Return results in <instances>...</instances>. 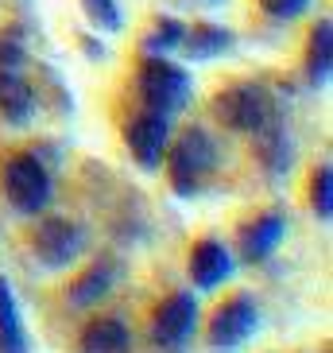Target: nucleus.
Returning <instances> with one entry per match:
<instances>
[{"label": "nucleus", "instance_id": "nucleus-1", "mask_svg": "<svg viewBox=\"0 0 333 353\" xmlns=\"http://www.w3.org/2000/svg\"><path fill=\"white\" fill-rule=\"evenodd\" d=\"M166 171H171V187L175 194L194 198L213 171V144L202 128H186L175 144H166Z\"/></svg>", "mask_w": 333, "mask_h": 353}, {"label": "nucleus", "instance_id": "nucleus-2", "mask_svg": "<svg viewBox=\"0 0 333 353\" xmlns=\"http://www.w3.org/2000/svg\"><path fill=\"white\" fill-rule=\"evenodd\" d=\"M0 190L20 214H39L51 202V175L35 156H16L0 171Z\"/></svg>", "mask_w": 333, "mask_h": 353}, {"label": "nucleus", "instance_id": "nucleus-3", "mask_svg": "<svg viewBox=\"0 0 333 353\" xmlns=\"http://www.w3.org/2000/svg\"><path fill=\"white\" fill-rule=\"evenodd\" d=\"M256 330H260V311H256V303H252L248 295H233V299H225L217 311L209 314L206 342H209V350H217V353H233L248 342Z\"/></svg>", "mask_w": 333, "mask_h": 353}, {"label": "nucleus", "instance_id": "nucleus-4", "mask_svg": "<svg viewBox=\"0 0 333 353\" xmlns=\"http://www.w3.org/2000/svg\"><path fill=\"white\" fill-rule=\"evenodd\" d=\"M194 330H198V299L190 291H175L171 299L159 303L155 319H151V338H155L159 350H186Z\"/></svg>", "mask_w": 333, "mask_h": 353}, {"label": "nucleus", "instance_id": "nucleus-5", "mask_svg": "<svg viewBox=\"0 0 333 353\" xmlns=\"http://www.w3.org/2000/svg\"><path fill=\"white\" fill-rule=\"evenodd\" d=\"M140 97H144V105L151 113L171 117L186 105L190 82L178 66L163 63V59H151V63H144V70H140Z\"/></svg>", "mask_w": 333, "mask_h": 353}, {"label": "nucleus", "instance_id": "nucleus-6", "mask_svg": "<svg viewBox=\"0 0 333 353\" xmlns=\"http://www.w3.org/2000/svg\"><path fill=\"white\" fill-rule=\"evenodd\" d=\"M82 249H85L82 225H74L66 218L39 221V229H35V237H32V252L43 268H66V264H74V260L82 256Z\"/></svg>", "mask_w": 333, "mask_h": 353}, {"label": "nucleus", "instance_id": "nucleus-7", "mask_svg": "<svg viewBox=\"0 0 333 353\" xmlns=\"http://www.w3.org/2000/svg\"><path fill=\"white\" fill-rule=\"evenodd\" d=\"M166 144H171V117L144 109V113L128 125V152H132L136 163L147 167V171L159 167V159L166 156Z\"/></svg>", "mask_w": 333, "mask_h": 353}, {"label": "nucleus", "instance_id": "nucleus-8", "mask_svg": "<svg viewBox=\"0 0 333 353\" xmlns=\"http://www.w3.org/2000/svg\"><path fill=\"white\" fill-rule=\"evenodd\" d=\"M213 109H217V117L225 125L240 128V132H260L268 125V113H271L264 90H256V85H237L229 94H221L213 101Z\"/></svg>", "mask_w": 333, "mask_h": 353}, {"label": "nucleus", "instance_id": "nucleus-9", "mask_svg": "<svg viewBox=\"0 0 333 353\" xmlns=\"http://www.w3.org/2000/svg\"><path fill=\"white\" fill-rule=\"evenodd\" d=\"M233 276V256L229 249L213 237H202L194 249H190V280L198 291H213Z\"/></svg>", "mask_w": 333, "mask_h": 353}, {"label": "nucleus", "instance_id": "nucleus-10", "mask_svg": "<svg viewBox=\"0 0 333 353\" xmlns=\"http://www.w3.org/2000/svg\"><path fill=\"white\" fill-rule=\"evenodd\" d=\"M287 237V221L279 214H260L252 225L240 229V256L244 264H264Z\"/></svg>", "mask_w": 333, "mask_h": 353}, {"label": "nucleus", "instance_id": "nucleus-11", "mask_svg": "<svg viewBox=\"0 0 333 353\" xmlns=\"http://www.w3.org/2000/svg\"><path fill=\"white\" fill-rule=\"evenodd\" d=\"M0 353H32L28 345V330H23L20 319V303H16V291L12 283L0 276Z\"/></svg>", "mask_w": 333, "mask_h": 353}, {"label": "nucleus", "instance_id": "nucleus-12", "mask_svg": "<svg viewBox=\"0 0 333 353\" xmlns=\"http://www.w3.org/2000/svg\"><path fill=\"white\" fill-rule=\"evenodd\" d=\"M132 338L120 319H94L78 338V353H128Z\"/></svg>", "mask_w": 333, "mask_h": 353}, {"label": "nucleus", "instance_id": "nucleus-13", "mask_svg": "<svg viewBox=\"0 0 333 353\" xmlns=\"http://www.w3.org/2000/svg\"><path fill=\"white\" fill-rule=\"evenodd\" d=\"M113 280H116V268L109 260H97V264H89V268L70 283V303L74 307H94V303H101L105 295L113 291Z\"/></svg>", "mask_w": 333, "mask_h": 353}, {"label": "nucleus", "instance_id": "nucleus-14", "mask_svg": "<svg viewBox=\"0 0 333 353\" xmlns=\"http://www.w3.org/2000/svg\"><path fill=\"white\" fill-rule=\"evenodd\" d=\"M0 113L12 121L32 117V90L20 78V70H0Z\"/></svg>", "mask_w": 333, "mask_h": 353}, {"label": "nucleus", "instance_id": "nucleus-15", "mask_svg": "<svg viewBox=\"0 0 333 353\" xmlns=\"http://www.w3.org/2000/svg\"><path fill=\"white\" fill-rule=\"evenodd\" d=\"M330 70H333V28H330V20H322L318 32H314V39H310V63H306V74H310L314 85H325Z\"/></svg>", "mask_w": 333, "mask_h": 353}, {"label": "nucleus", "instance_id": "nucleus-16", "mask_svg": "<svg viewBox=\"0 0 333 353\" xmlns=\"http://www.w3.org/2000/svg\"><path fill=\"white\" fill-rule=\"evenodd\" d=\"M182 43H186V54H194V59H209V54L225 51L233 43L229 32H217V28H194L190 35H182Z\"/></svg>", "mask_w": 333, "mask_h": 353}, {"label": "nucleus", "instance_id": "nucleus-17", "mask_svg": "<svg viewBox=\"0 0 333 353\" xmlns=\"http://www.w3.org/2000/svg\"><path fill=\"white\" fill-rule=\"evenodd\" d=\"M310 206L322 221L333 218V171L330 167H318L314 171V183H310Z\"/></svg>", "mask_w": 333, "mask_h": 353}, {"label": "nucleus", "instance_id": "nucleus-18", "mask_svg": "<svg viewBox=\"0 0 333 353\" xmlns=\"http://www.w3.org/2000/svg\"><path fill=\"white\" fill-rule=\"evenodd\" d=\"M182 35H186V32H182V28H178L175 20H163V23H159V28H155V32H151V35H147V39H144V47H147V51H151V54L175 51L178 43H182Z\"/></svg>", "mask_w": 333, "mask_h": 353}, {"label": "nucleus", "instance_id": "nucleus-19", "mask_svg": "<svg viewBox=\"0 0 333 353\" xmlns=\"http://www.w3.org/2000/svg\"><path fill=\"white\" fill-rule=\"evenodd\" d=\"M82 4H85V12H89L101 28H109V32L120 28V8H116V0H82Z\"/></svg>", "mask_w": 333, "mask_h": 353}, {"label": "nucleus", "instance_id": "nucleus-20", "mask_svg": "<svg viewBox=\"0 0 333 353\" xmlns=\"http://www.w3.org/2000/svg\"><path fill=\"white\" fill-rule=\"evenodd\" d=\"M260 4H264V12L279 16V20H291V16H299L306 8V0H260Z\"/></svg>", "mask_w": 333, "mask_h": 353}, {"label": "nucleus", "instance_id": "nucleus-21", "mask_svg": "<svg viewBox=\"0 0 333 353\" xmlns=\"http://www.w3.org/2000/svg\"><path fill=\"white\" fill-rule=\"evenodd\" d=\"M20 63H23L20 47H16V43H4V39H0V70H20Z\"/></svg>", "mask_w": 333, "mask_h": 353}]
</instances>
